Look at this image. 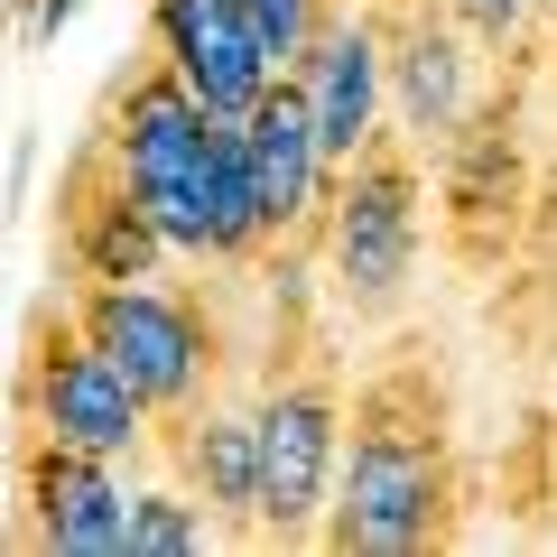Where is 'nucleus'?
Masks as SVG:
<instances>
[{"label":"nucleus","instance_id":"nucleus-1","mask_svg":"<svg viewBox=\"0 0 557 557\" xmlns=\"http://www.w3.org/2000/svg\"><path fill=\"white\" fill-rule=\"evenodd\" d=\"M446 511H456L446 381L428 372V354H399L354 391V428H344L317 539L325 548H362V557H418L446 539Z\"/></svg>","mask_w":557,"mask_h":557},{"label":"nucleus","instance_id":"nucleus-2","mask_svg":"<svg viewBox=\"0 0 557 557\" xmlns=\"http://www.w3.org/2000/svg\"><path fill=\"white\" fill-rule=\"evenodd\" d=\"M102 149L186 260H251L260 251V205H251V159L242 131L214 121L159 57L139 65L102 112Z\"/></svg>","mask_w":557,"mask_h":557},{"label":"nucleus","instance_id":"nucleus-3","mask_svg":"<svg viewBox=\"0 0 557 557\" xmlns=\"http://www.w3.org/2000/svg\"><path fill=\"white\" fill-rule=\"evenodd\" d=\"M75 325L102 362L139 391L149 418H177L205 399L214 381V325L186 288H159V278H94L75 288Z\"/></svg>","mask_w":557,"mask_h":557},{"label":"nucleus","instance_id":"nucleus-4","mask_svg":"<svg viewBox=\"0 0 557 557\" xmlns=\"http://www.w3.org/2000/svg\"><path fill=\"white\" fill-rule=\"evenodd\" d=\"M325 251H335V288L354 317H391L409 298L418 270V168L399 139H362L354 159L335 168V196H325Z\"/></svg>","mask_w":557,"mask_h":557},{"label":"nucleus","instance_id":"nucleus-5","mask_svg":"<svg viewBox=\"0 0 557 557\" xmlns=\"http://www.w3.org/2000/svg\"><path fill=\"white\" fill-rule=\"evenodd\" d=\"M260 428V539L307 548L325 530V493H335V456H344V391L325 372H270L251 409Z\"/></svg>","mask_w":557,"mask_h":557},{"label":"nucleus","instance_id":"nucleus-6","mask_svg":"<svg viewBox=\"0 0 557 557\" xmlns=\"http://www.w3.org/2000/svg\"><path fill=\"white\" fill-rule=\"evenodd\" d=\"M20 418L47 428V437H65V446H94V456H112V465L131 456V446H149V409H139V391L84 344L75 317H38V325H28Z\"/></svg>","mask_w":557,"mask_h":557},{"label":"nucleus","instance_id":"nucleus-7","mask_svg":"<svg viewBox=\"0 0 557 557\" xmlns=\"http://www.w3.org/2000/svg\"><path fill=\"white\" fill-rule=\"evenodd\" d=\"M57 242H65V270L94 288V278H159L168 260V233L149 223V205L131 196V177L112 168L102 131L65 159V186H57Z\"/></svg>","mask_w":557,"mask_h":557},{"label":"nucleus","instance_id":"nucleus-8","mask_svg":"<svg viewBox=\"0 0 557 557\" xmlns=\"http://www.w3.org/2000/svg\"><path fill=\"white\" fill-rule=\"evenodd\" d=\"M149 47L214 121H242L278 75L242 0H149Z\"/></svg>","mask_w":557,"mask_h":557},{"label":"nucleus","instance_id":"nucleus-9","mask_svg":"<svg viewBox=\"0 0 557 557\" xmlns=\"http://www.w3.org/2000/svg\"><path fill=\"white\" fill-rule=\"evenodd\" d=\"M242 159H251V205H260V242H298L317 233L325 196H335V168L317 149V121H307L298 75H270V94L233 121Z\"/></svg>","mask_w":557,"mask_h":557},{"label":"nucleus","instance_id":"nucleus-10","mask_svg":"<svg viewBox=\"0 0 557 557\" xmlns=\"http://www.w3.org/2000/svg\"><path fill=\"white\" fill-rule=\"evenodd\" d=\"M20 511H28V539L57 548V557H121V511H131V493L112 483V456L28 428L20 437Z\"/></svg>","mask_w":557,"mask_h":557},{"label":"nucleus","instance_id":"nucleus-11","mask_svg":"<svg viewBox=\"0 0 557 557\" xmlns=\"http://www.w3.org/2000/svg\"><path fill=\"white\" fill-rule=\"evenodd\" d=\"M288 75H298V94H307V121H317L325 168H344L362 139L381 131V102H391V94H381V28L325 10L317 38H307V57L288 65Z\"/></svg>","mask_w":557,"mask_h":557},{"label":"nucleus","instance_id":"nucleus-12","mask_svg":"<svg viewBox=\"0 0 557 557\" xmlns=\"http://www.w3.org/2000/svg\"><path fill=\"white\" fill-rule=\"evenodd\" d=\"M511 205H520V139L502 112H483L474 131L456 121L446 139V233L474 270H493L502 242H511Z\"/></svg>","mask_w":557,"mask_h":557},{"label":"nucleus","instance_id":"nucleus-13","mask_svg":"<svg viewBox=\"0 0 557 557\" xmlns=\"http://www.w3.org/2000/svg\"><path fill=\"white\" fill-rule=\"evenodd\" d=\"M177 465L196 483V511L214 520V539H260V428L251 409H177Z\"/></svg>","mask_w":557,"mask_h":557},{"label":"nucleus","instance_id":"nucleus-14","mask_svg":"<svg viewBox=\"0 0 557 557\" xmlns=\"http://www.w3.org/2000/svg\"><path fill=\"white\" fill-rule=\"evenodd\" d=\"M381 94L399 102L409 139H456L465 121V57H456V28L437 10H409V20L381 38Z\"/></svg>","mask_w":557,"mask_h":557},{"label":"nucleus","instance_id":"nucleus-15","mask_svg":"<svg viewBox=\"0 0 557 557\" xmlns=\"http://www.w3.org/2000/svg\"><path fill=\"white\" fill-rule=\"evenodd\" d=\"M214 539V520L196 511V493H131L121 511V557H196Z\"/></svg>","mask_w":557,"mask_h":557},{"label":"nucleus","instance_id":"nucleus-16","mask_svg":"<svg viewBox=\"0 0 557 557\" xmlns=\"http://www.w3.org/2000/svg\"><path fill=\"white\" fill-rule=\"evenodd\" d=\"M242 10H251V28H260V47H270L278 75L307 57V38H317V20H325V0H242Z\"/></svg>","mask_w":557,"mask_h":557},{"label":"nucleus","instance_id":"nucleus-17","mask_svg":"<svg viewBox=\"0 0 557 557\" xmlns=\"http://www.w3.org/2000/svg\"><path fill=\"white\" fill-rule=\"evenodd\" d=\"M446 10H456L474 38H493V47H502V38L520 28V10H530V0H446Z\"/></svg>","mask_w":557,"mask_h":557}]
</instances>
